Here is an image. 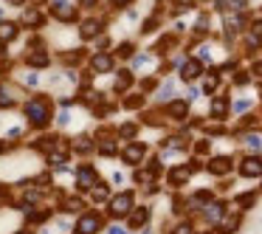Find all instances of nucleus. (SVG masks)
Returning <instances> with one entry per match:
<instances>
[{
    "mask_svg": "<svg viewBox=\"0 0 262 234\" xmlns=\"http://www.w3.org/2000/svg\"><path fill=\"white\" fill-rule=\"evenodd\" d=\"M54 113V107H51V99L48 96H34V99L25 104V119L31 122V127H37V130H43L46 124H51V116Z\"/></svg>",
    "mask_w": 262,
    "mask_h": 234,
    "instance_id": "1",
    "label": "nucleus"
},
{
    "mask_svg": "<svg viewBox=\"0 0 262 234\" xmlns=\"http://www.w3.org/2000/svg\"><path fill=\"white\" fill-rule=\"evenodd\" d=\"M51 6V17L62 26H71V23H79V9L71 3V0H48Z\"/></svg>",
    "mask_w": 262,
    "mask_h": 234,
    "instance_id": "2",
    "label": "nucleus"
},
{
    "mask_svg": "<svg viewBox=\"0 0 262 234\" xmlns=\"http://www.w3.org/2000/svg\"><path fill=\"white\" fill-rule=\"evenodd\" d=\"M133 203H136L133 192H119V195H113V198H110L107 212H110V217H127V214L133 212Z\"/></svg>",
    "mask_w": 262,
    "mask_h": 234,
    "instance_id": "3",
    "label": "nucleus"
},
{
    "mask_svg": "<svg viewBox=\"0 0 262 234\" xmlns=\"http://www.w3.org/2000/svg\"><path fill=\"white\" fill-rule=\"evenodd\" d=\"M102 226H104V220L99 212H82L79 220H76V234H99Z\"/></svg>",
    "mask_w": 262,
    "mask_h": 234,
    "instance_id": "4",
    "label": "nucleus"
},
{
    "mask_svg": "<svg viewBox=\"0 0 262 234\" xmlns=\"http://www.w3.org/2000/svg\"><path fill=\"white\" fill-rule=\"evenodd\" d=\"M104 31V20L102 17H88V20L79 23V40H96V37H102Z\"/></svg>",
    "mask_w": 262,
    "mask_h": 234,
    "instance_id": "5",
    "label": "nucleus"
},
{
    "mask_svg": "<svg viewBox=\"0 0 262 234\" xmlns=\"http://www.w3.org/2000/svg\"><path fill=\"white\" fill-rule=\"evenodd\" d=\"M85 56H88V48H85V45H76V48L59 51V62H62V68H79Z\"/></svg>",
    "mask_w": 262,
    "mask_h": 234,
    "instance_id": "6",
    "label": "nucleus"
},
{
    "mask_svg": "<svg viewBox=\"0 0 262 234\" xmlns=\"http://www.w3.org/2000/svg\"><path fill=\"white\" fill-rule=\"evenodd\" d=\"M46 23H48V14L43 11V6H28L23 11V23L20 26H25V28H43Z\"/></svg>",
    "mask_w": 262,
    "mask_h": 234,
    "instance_id": "7",
    "label": "nucleus"
},
{
    "mask_svg": "<svg viewBox=\"0 0 262 234\" xmlns=\"http://www.w3.org/2000/svg\"><path fill=\"white\" fill-rule=\"evenodd\" d=\"M91 68H93V74H110L116 68V56L107 54V51H99V54L91 56Z\"/></svg>",
    "mask_w": 262,
    "mask_h": 234,
    "instance_id": "8",
    "label": "nucleus"
},
{
    "mask_svg": "<svg viewBox=\"0 0 262 234\" xmlns=\"http://www.w3.org/2000/svg\"><path fill=\"white\" fill-rule=\"evenodd\" d=\"M99 172L93 167H88V164H82L79 169H76V183H79V189H91L93 183H99Z\"/></svg>",
    "mask_w": 262,
    "mask_h": 234,
    "instance_id": "9",
    "label": "nucleus"
},
{
    "mask_svg": "<svg viewBox=\"0 0 262 234\" xmlns=\"http://www.w3.org/2000/svg\"><path fill=\"white\" fill-rule=\"evenodd\" d=\"M25 65L34 68V71H43V68L51 65V56H48L46 48H37V51H28V54H25Z\"/></svg>",
    "mask_w": 262,
    "mask_h": 234,
    "instance_id": "10",
    "label": "nucleus"
},
{
    "mask_svg": "<svg viewBox=\"0 0 262 234\" xmlns=\"http://www.w3.org/2000/svg\"><path fill=\"white\" fill-rule=\"evenodd\" d=\"M147 156V147L144 144H127L124 153H121V158H124V164H130V167H136V164H141V158Z\"/></svg>",
    "mask_w": 262,
    "mask_h": 234,
    "instance_id": "11",
    "label": "nucleus"
},
{
    "mask_svg": "<svg viewBox=\"0 0 262 234\" xmlns=\"http://www.w3.org/2000/svg\"><path fill=\"white\" fill-rule=\"evenodd\" d=\"M203 74V62L200 59H186L181 65V79L183 82H192V79H197Z\"/></svg>",
    "mask_w": 262,
    "mask_h": 234,
    "instance_id": "12",
    "label": "nucleus"
},
{
    "mask_svg": "<svg viewBox=\"0 0 262 234\" xmlns=\"http://www.w3.org/2000/svg\"><path fill=\"white\" fill-rule=\"evenodd\" d=\"M149 206H133V212L127 214L130 217V229H141V226H147V220H149Z\"/></svg>",
    "mask_w": 262,
    "mask_h": 234,
    "instance_id": "13",
    "label": "nucleus"
},
{
    "mask_svg": "<svg viewBox=\"0 0 262 234\" xmlns=\"http://www.w3.org/2000/svg\"><path fill=\"white\" fill-rule=\"evenodd\" d=\"M20 34V23L17 20H0V43H12L14 37Z\"/></svg>",
    "mask_w": 262,
    "mask_h": 234,
    "instance_id": "14",
    "label": "nucleus"
},
{
    "mask_svg": "<svg viewBox=\"0 0 262 234\" xmlns=\"http://www.w3.org/2000/svg\"><path fill=\"white\" fill-rule=\"evenodd\" d=\"M88 195H91L93 203H102L110 198V181H99V183H93L91 189H88Z\"/></svg>",
    "mask_w": 262,
    "mask_h": 234,
    "instance_id": "15",
    "label": "nucleus"
},
{
    "mask_svg": "<svg viewBox=\"0 0 262 234\" xmlns=\"http://www.w3.org/2000/svg\"><path fill=\"white\" fill-rule=\"evenodd\" d=\"M239 172H242L245 178H254V175H262V158H257V156L245 158V161L239 164Z\"/></svg>",
    "mask_w": 262,
    "mask_h": 234,
    "instance_id": "16",
    "label": "nucleus"
},
{
    "mask_svg": "<svg viewBox=\"0 0 262 234\" xmlns=\"http://www.w3.org/2000/svg\"><path fill=\"white\" fill-rule=\"evenodd\" d=\"M167 113H169V119H186V113H189V102H183V99H175L167 104Z\"/></svg>",
    "mask_w": 262,
    "mask_h": 234,
    "instance_id": "17",
    "label": "nucleus"
},
{
    "mask_svg": "<svg viewBox=\"0 0 262 234\" xmlns=\"http://www.w3.org/2000/svg\"><path fill=\"white\" fill-rule=\"evenodd\" d=\"M228 169H231V158L228 156H217V158L209 161V172H212V175H226Z\"/></svg>",
    "mask_w": 262,
    "mask_h": 234,
    "instance_id": "18",
    "label": "nucleus"
},
{
    "mask_svg": "<svg viewBox=\"0 0 262 234\" xmlns=\"http://www.w3.org/2000/svg\"><path fill=\"white\" fill-rule=\"evenodd\" d=\"M189 175H192V169H189V167H175V169H169V175H167V178H169L172 186H183V183L189 181Z\"/></svg>",
    "mask_w": 262,
    "mask_h": 234,
    "instance_id": "19",
    "label": "nucleus"
},
{
    "mask_svg": "<svg viewBox=\"0 0 262 234\" xmlns=\"http://www.w3.org/2000/svg\"><path fill=\"white\" fill-rule=\"evenodd\" d=\"M223 214H226V203H220V201H212V203H206V217L209 220H223Z\"/></svg>",
    "mask_w": 262,
    "mask_h": 234,
    "instance_id": "20",
    "label": "nucleus"
},
{
    "mask_svg": "<svg viewBox=\"0 0 262 234\" xmlns=\"http://www.w3.org/2000/svg\"><path fill=\"white\" fill-rule=\"evenodd\" d=\"M130 85H133V71H130V68H121L119 77H116V93H124Z\"/></svg>",
    "mask_w": 262,
    "mask_h": 234,
    "instance_id": "21",
    "label": "nucleus"
},
{
    "mask_svg": "<svg viewBox=\"0 0 262 234\" xmlns=\"http://www.w3.org/2000/svg\"><path fill=\"white\" fill-rule=\"evenodd\" d=\"M133 56H136V45L130 43V40L119 43V48H116V59H133Z\"/></svg>",
    "mask_w": 262,
    "mask_h": 234,
    "instance_id": "22",
    "label": "nucleus"
},
{
    "mask_svg": "<svg viewBox=\"0 0 262 234\" xmlns=\"http://www.w3.org/2000/svg\"><path fill=\"white\" fill-rule=\"evenodd\" d=\"M175 34H167V37H161L158 43H155V54H167V51H172L175 48Z\"/></svg>",
    "mask_w": 262,
    "mask_h": 234,
    "instance_id": "23",
    "label": "nucleus"
},
{
    "mask_svg": "<svg viewBox=\"0 0 262 234\" xmlns=\"http://www.w3.org/2000/svg\"><path fill=\"white\" fill-rule=\"evenodd\" d=\"M226 113H228V102H226V96H220V99L212 102V116H214V119H226Z\"/></svg>",
    "mask_w": 262,
    "mask_h": 234,
    "instance_id": "24",
    "label": "nucleus"
},
{
    "mask_svg": "<svg viewBox=\"0 0 262 234\" xmlns=\"http://www.w3.org/2000/svg\"><path fill=\"white\" fill-rule=\"evenodd\" d=\"M82 209H85L82 198H68V201L62 203V212H65V214H79Z\"/></svg>",
    "mask_w": 262,
    "mask_h": 234,
    "instance_id": "25",
    "label": "nucleus"
},
{
    "mask_svg": "<svg viewBox=\"0 0 262 234\" xmlns=\"http://www.w3.org/2000/svg\"><path fill=\"white\" fill-rule=\"evenodd\" d=\"M217 85H220V71H209L206 79H203V90L212 93V90H217Z\"/></svg>",
    "mask_w": 262,
    "mask_h": 234,
    "instance_id": "26",
    "label": "nucleus"
},
{
    "mask_svg": "<svg viewBox=\"0 0 262 234\" xmlns=\"http://www.w3.org/2000/svg\"><path fill=\"white\" fill-rule=\"evenodd\" d=\"M237 229H239V217H237V214L220 220V232H223V234H231V232H237Z\"/></svg>",
    "mask_w": 262,
    "mask_h": 234,
    "instance_id": "27",
    "label": "nucleus"
},
{
    "mask_svg": "<svg viewBox=\"0 0 262 234\" xmlns=\"http://www.w3.org/2000/svg\"><path fill=\"white\" fill-rule=\"evenodd\" d=\"M141 104H144V93H130V96L124 99V107H127V110H138Z\"/></svg>",
    "mask_w": 262,
    "mask_h": 234,
    "instance_id": "28",
    "label": "nucleus"
},
{
    "mask_svg": "<svg viewBox=\"0 0 262 234\" xmlns=\"http://www.w3.org/2000/svg\"><path fill=\"white\" fill-rule=\"evenodd\" d=\"M99 153H102L104 158H113V156H116V141H113V138H102V144H99Z\"/></svg>",
    "mask_w": 262,
    "mask_h": 234,
    "instance_id": "29",
    "label": "nucleus"
},
{
    "mask_svg": "<svg viewBox=\"0 0 262 234\" xmlns=\"http://www.w3.org/2000/svg\"><path fill=\"white\" fill-rule=\"evenodd\" d=\"M73 147H76V153H91V150H93V141L88 138V135H79V138L73 141Z\"/></svg>",
    "mask_w": 262,
    "mask_h": 234,
    "instance_id": "30",
    "label": "nucleus"
},
{
    "mask_svg": "<svg viewBox=\"0 0 262 234\" xmlns=\"http://www.w3.org/2000/svg\"><path fill=\"white\" fill-rule=\"evenodd\" d=\"M119 135H121V138H133V135H138V124H133V122L121 124V127H119Z\"/></svg>",
    "mask_w": 262,
    "mask_h": 234,
    "instance_id": "31",
    "label": "nucleus"
},
{
    "mask_svg": "<svg viewBox=\"0 0 262 234\" xmlns=\"http://www.w3.org/2000/svg\"><path fill=\"white\" fill-rule=\"evenodd\" d=\"M158 17H155V14H152V17H147V20H144V26H141V34H152V31H158Z\"/></svg>",
    "mask_w": 262,
    "mask_h": 234,
    "instance_id": "32",
    "label": "nucleus"
},
{
    "mask_svg": "<svg viewBox=\"0 0 262 234\" xmlns=\"http://www.w3.org/2000/svg\"><path fill=\"white\" fill-rule=\"evenodd\" d=\"M48 164H51V167H65L68 158L62 156V153H48Z\"/></svg>",
    "mask_w": 262,
    "mask_h": 234,
    "instance_id": "33",
    "label": "nucleus"
},
{
    "mask_svg": "<svg viewBox=\"0 0 262 234\" xmlns=\"http://www.w3.org/2000/svg\"><path fill=\"white\" fill-rule=\"evenodd\" d=\"M0 107H14V96L9 93V88H0Z\"/></svg>",
    "mask_w": 262,
    "mask_h": 234,
    "instance_id": "34",
    "label": "nucleus"
},
{
    "mask_svg": "<svg viewBox=\"0 0 262 234\" xmlns=\"http://www.w3.org/2000/svg\"><path fill=\"white\" fill-rule=\"evenodd\" d=\"M254 201H257V195H254V192H245V195H239V198H237V203L242 206V209H251Z\"/></svg>",
    "mask_w": 262,
    "mask_h": 234,
    "instance_id": "35",
    "label": "nucleus"
},
{
    "mask_svg": "<svg viewBox=\"0 0 262 234\" xmlns=\"http://www.w3.org/2000/svg\"><path fill=\"white\" fill-rule=\"evenodd\" d=\"M194 203H200V206H206V203H212V192H194V198H192Z\"/></svg>",
    "mask_w": 262,
    "mask_h": 234,
    "instance_id": "36",
    "label": "nucleus"
},
{
    "mask_svg": "<svg viewBox=\"0 0 262 234\" xmlns=\"http://www.w3.org/2000/svg\"><path fill=\"white\" fill-rule=\"evenodd\" d=\"M96 45H99V51H110L113 48V37H96Z\"/></svg>",
    "mask_w": 262,
    "mask_h": 234,
    "instance_id": "37",
    "label": "nucleus"
},
{
    "mask_svg": "<svg viewBox=\"0 0 262 234\" xmlns=\"http://www.w3.org/2000/svg\"><path fill=\"white\" fill-rule=\"evenodd\" d=\"M76 3H79V9H85V11H93L99 6V0H76Z\"/></svg>",
    "mask_w": 262,
    "mask_h": 234,
    "instance_id": "38",
    "label": "nucleus"
},
{
    "mask_svg": "<svg viewBox=\"0 0 262 234\" xmlns=\"http://www.w3.org/2000/svg\"><path fill=\"white\" fill-rule=\"evenodd\" d=\"M248 79H251V74H248V71H239L237 77H234V85H245Z\"/></svg>",
    "mask_w": 262,
    "mask_h": 234,
    "instance_id": "39",
    "label": "nucleus"
},
{
    "mask_svg": "<svg viewBox=\"0 0 262 234\" xmlns=\"http://www.w3.org/2000/svg\"><path fill=\"white\" fill-rule=\"evenodd\" d=\"M245 144L257 150V147H262V138H260V135H248V138H245Z\"/></svg>",
    "mask_w": 262,
    "mask_h": 234,
    "instance_id": "40",
    "label": "nucleus"
},
{
    "mask_svg": "<svg viewBox=\"0 0 262 234\" xmlns=\"http://www.w3.org/2000/svg\"><path fill=\"white\" fill-rule=\"evenodd\" d=\"M245 6H248V0H231L228 3V9H237V11H242Z\"/></svg>",
    "mask_w": 262,
    "mask_h": 234,
    "instance_id": "41",
    "label": "nucleus"
},
{
    "mask_svg": "<svg viewBox=\"0 0 262 234\" xmlns=\"http://www.w3.org/2000/svg\"><path fill=\"white\" fill-rule=\"evenodd\" d=\"M144 122L147 124H164V119H161V116H152V113H144Z\"/></svg>",
    "mask_w": 262,
    "mask_h": 234,
    "instance_id": "42",
    "label": "nucleus"
},
{
    "mask_svg": "<svg viewBox=\"0 0 262 234\" xmlns=\"http://www.w3.org/2000/svg\"><path fill=\"white\" fill-rule=\"evenodd\" d=\"M169 96H172V85H169V82H167V85H164V88H161L158 99H169Z\"/></svg>",
    "mask_w": 262,
    "mask_h": 234,
    "instance_id": "43",
    "label": "nucleus"
},
{
    "mask_svg": "<svg viewBox=\"0 0 262 234\" xmlns=\"http://www.w3.org/2000/svg\"><path fill=\"white\" fill-rule=\"evenodd\" d=\"M248 107H251V102H248V99H239V102H237V104H234V110H237V113H242V110H248Z\"/></svg>",
    "mask_w": 262,
    "mask_h": 234,
    "instance_id": "44",
    "label": "nucleus"
},
{
    "mask_svg": "<svg viewBox=\"0 0 262 234\" xmlns=\"http://www.w3.org/2000/svg\"><path fill=\"white\" fill-rule=\"evenodd\" d=\"M141 88H144V93H147V90H152V88H155V79H152V77L144 79V82H141Z\"/></svg>",
    "mask_w": 262,
    "mask_h": 234,
    "instance_id": "45",
    "label": "nucleus"
},
{
    "mask_svg": "<svg viewBox=\"0 0 262 234\" xmlns=\"http://www.w3.org/2000/svg\"><path fill=\"white\" fill-rule=\"evenodd\" d=\"M133 0H113V9H127Z\"/></svg>",
    "mask_w": 262,
    "mask_h": 234,
    "instance_id": "46",
    "label": "nucleus"
},
{
    "mask_svg": "<svg viewBox=\"0 0 262 234\" xmlns=\"http://www.w3.org/2000/svg\"><path fill=\"white\" fill-rule=\"evenodd\" d=\"M175 234H192V229H189V223H181L175 229Z\"/></svg>",
    "mask_w": 262,
    "mask_h": 234,
    "instance_id": "47",
    "label": "nucleus"
},
{
    "mask_svg": "<svg viewBox=\"0 0 262 234\" xmlns=\"http://www.w3.org/2000/svg\"><path fill=\"white\" fill-rule=\"evenodd\" d=\"M110 183H116V186H121V183H124V175H121V172H113V181H110Z\"/></svg>",
    "mask_w": 262,
    "mask_h": 234,
    "instance_id": "48",
    "label": "nucleus"
},
{
    "mask_svg": "<svg viewBox=\"0 0 262 234\" xmlns=\"http://www.w3.org/2000/svg\"><path fill=\"white\" fill-rule=\"evenodd\" d=\"M23 82H25V85H37V77H34V74H25Z\"/></svg>",
    "mask_w": 262,
    "mask_h": 234,
    "instance_id": "49",
    "label": "nucleus"
},
{
    "mask_svg": "<svg viewBox=\"0 0 262 234\" xmlns=\"http://www.w3.org/2000/svg\"><path fill=\"white\" fill-rule=\"evenodd\" d=\"M107 234H127V232L121 229V226H110V229H107Z\"/></svg>",
    "mask_w": 262,
    "mask_h": 234,
    "instance_id": "50",
    "label": "nucleus"
},
{
    "mask_svg": "<svg viewBox=\"0 0 262 234\" xmlns=\"http://www.w3.org/2000/svg\"><path fill=\"white\" fill-rule=\"evenodd\" d=\"M3 203H9V192L0 186V206H3Z\"/></svg>",
    "mask_w": 262,
    "mask_h": 234,
    "instance_id": "51",
    "label": "nucleus"
},
{
    "mask_svg": "<svg viewBox=\"0 0 262 234\" xmlns=\"http://www.w3.org/2000/svg\"><path fill=\"white\" fill-rule=\"evenodd\" d=\"M9 135H12V138H20V135H23V130H20V127H12V130H9Z\"/></svg>",
    "mask_w": 262,
    "mask_h": 234,
    "instance_id": "52",
    "label": "nucleus"
},
{
    "mask_svg": "<svg viewBox=\"0 0 262 234\" xmlns=\"http://www.w3.org/2000/svg\"><path fill=\"white\" fill-rule=\"evenodd\" d=\"M209 150V141H197V153H206Z\"/></svg>",
    "mask_w": 262,
    "mask_h": 234,
    "instance_id": "53",
    "label": "nucleus"
},
{
    "mask_svg": "<svg viewBox=\"0 0 262 234\" xmlns=\"http://www.w3.org/2000/svg\"><path fill=\"white\" fill-rule=\"evenodd\" d=\"M254 74H257V77H262V59H260V62H254Z\"/></svg>",
    "mask_w": 262,
    "mask_h": 234,
    "instance_id": "54",
    "label": "nucleus"
},
{
    "mask_svg": "<svg viewBox=\"0 0 262 234\" xmlns=\"http://www.w3.org/2000/svg\"><path fill=\"white\" fill-rule=\"evenodd\" d=\"M25 0H6V6H14V9H17V6H23Z\"/></svg>",
    "mask_w": 262,
    "mask_h": 234,
    "instance_id": "55",
    "label": "nucleus"
},
{
    "mask_svg": "<svg viewBox=\"0 0 262 234\" xmlns=\"http://www.w3.org/2000/svg\"><path fill=\"white\" fill-rule=\"evenodd\" d=\"M31 6H43V3H48V0H28Z\"/></svg>",
    "mask_w": 262,
    "mask_h": 234,
    "instance_id": "56",
    "label": "nucleus"
},
{
    "mask_svg": "<svg viewBox=\"0 0 262 234\" xmlns=\"http://www.w3.org/2000/svg\"><path fill=\"white\" fill-rule=\"evenodd\" d=\"M17 234H31V232H17Z\"/></svg>",
    "mask_w": 262,
    "mask_h": 234,
    "instance_id": "57",
    "label": "nucleus"
},
{
    "mask_svg": "<svg viewBox=\"0 0 262 234\" xmlns=\"http://www.w3.org/2000/svg\"><path fill=\"white\" fill-rule=\"evenodd\" d=\"M0 153H3V141H0Z\"/></svg>",
    "mask_w": 262,
    "mask_h": 234,
    "instance_id": "58",
    "label": "nucleus"
},
{
    "mask_svg": "<svg viewBox=\"0 0 262 234\" xmlns=\"http://www.w3.org/2000/svg\"><path fill=\"white\" fill-rule=\"evenodd\" d=\"M260 96H262V85H260Z\"/></svg>",
    "mask_w": 262,
    "mask_h": 234,
    "instance_id": "59",
    "label": "nucleus"
},
{
    "mask_svg": "<svg viewBox=\"0 0 262 234\" xmlns=\"http://www.w3.org/2000/svg\"><path fill=\"white\" fill-rule=\"evenodd\" d=\"M197 3H206V0H197Z\"/></svg>",
    "mask_w": 262,
    "mask_h": 234,
    "instance_id": "60",
    "label": "nucleus"
}]
</instances>
